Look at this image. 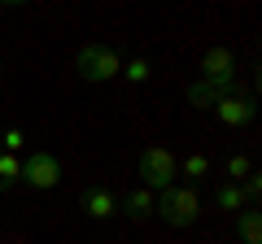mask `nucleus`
Segmentation results:
<instances>
[{"instance_id":"14","label":"nucleus","mask_w":262,"mask_h":244,"mask_svg":"<svg viewBox=\"0 0 262 244\" xmlns=\"http://www.w3.org/2000/svg\"><path fill=\"white\" fill-rule=\"evenodd\" d=\"M0 183H5V188H9V183H22V157L0 153Z\"/></svg>"},{"instance_id":"7","label":"nucleus","mask_w":262,"mask_h":244,"mask_svg":"<svg viewBox=\"0 0 262 244\" xmlns=\"http://www.w3.org/2000/svg\"><path fill=\"white\" fill-rule=\"evenodd\" d=\"M153 201H158V197H153L149 188H131L127 197L118 201V214H127L131 223H144V218L153 214Z\"/></svg>"},{"instance_id":"9","label":"nucleus","mask_w":262,"mask_h":244,"mask_svg":"<svg viewBox=\"0 0 262 244\" xmlns=\"http://www.w3.org/2000/svg\"><path fill=\"white\" fill-rule=\"evenodd\" d=\"M83 209H88V218H114L118 214V201H114L105 188H88L83 192Z\"/></svg>"},{"instance_id":"2","label":"nucleus","mask_w":262,"mask_h":244,"mask_svg":"<svg viewBox=\"0 0 262 244\" xmlns=\"http://www.w3.org/2000/svg\"><path fill=\"white\" fill-rule=\"evenodd\" d=\"M140 183L158 197V192H166V188H175V179H179V161H175V153L166 149V144H149V149L140 153Z\"/></svg>"},{"instance_id":"16","label":"nucleus","mask_w":262,"mask_h":244,"mask_svg":"<svg viewBox=\"0 0 262 244\" xmlns=\"http://www.w3.org/2000/svg\"><path fill=\"white\" fill-rule=\"evenodd\" d=\"M0 144H5V153H13V157H18V153H22V144H27V135H22L18 127H9V131L0 135Z\"/></svg>"},{"instance_id":"10","label":"nucleus","mask_w":262,"mask_h":244,"mask_svg":"<svg viewBox=\"0 0 262 244\" xmlns=\"http://www.w3.org/2000/svg\"><path fill=\"white\" fill-rule=\"evenodd\" d=\"M214 205H219V209H227V214H241V209H249V201H245L241 183H219V192H214Z\"/></svg>"},{"instance_id":"12","label":"nucleus","mask_w":262,"mask_h":244,"mask_svg":"<svg viewBox=\"0 0 262 244\" xmlns=\"http://www.w3.org/2000/svg\"><path fill=\"white\" fill-rule=\"evenodd\" d=\"M127 83H149L153 79V66L144 61V57H131V61H122V70H118Z\"/></svg>"},{"instance_id":"5","label":"nucleus","mask_w":262,"mask_h":244,"mask_svg":"<svg viewBox=\"0 0 262 244\" xmlns=\"http://www.w3.org/2000/svg\"><path fill=\"white\" fill-rule=\"evenodd\" d=\"M201 75L206 83H219V87H236V53L232 48H210V53H201Z\"/></svg>"},{"instance_id":"15","label":"nucleus","mask_w":262,"mask_h":244,"mask_svg":"<svg viewBox=\"0 0 262 244\" xmlns=\"http://www.w3.org/2000/svg\"><path fill=\"white\" fill-rule=\"evenodd\" d=\"M227 175H232L227 183H241V179L253 175V161H249V157H227Z\"/></svg>"},{"instance_id":"3","label":"nucleus","mask_w":262,"mask_h":244,"mask_svg":"<svg viewBox=\"0 0 262 244\" xmlns=\"http://www.w3.org/2000/svg\"><path fill=\"white\" fill-rule=\"evenodd\" d=\"M75 70L83 83H110V79H118L122 70V57L114 53L110 44H83L75 57Z\"/></svg>"},{"instance_id":"11","label":"nucleus","mask_w":262,"mask_h":244,"mask_svg":"<svg viewBox=\"0 0 262 244\" xmlns=\"http://www.w3.org/2000/svg\"><path fill=\"white\" fill-rule=\"evenodd\" d=\"M236 231H241V244H262V218H258V209H241V214H236Z\"/></svg>"},{"instance_id":"1","label":"nucleus","mask_w":262,"mask_h":244,"mask_svg":"<svg viewBox=\"0 0 262 244\" xmlns=\"http://www.w3.org/2000/svg\"><path fill=\"white\" fill-rule=\"evenodd\" d=\"M153 214H162V223H166V227L184 231V227H192L196 218H201V192H196L192 183H175V188L158 192Z\"/></svg>"},{"instance_id":"6","label":"nucleus","mask_w":262,"mask_h":244,"mask_svg":"<svg viewBox=\"0 0 262 244\" xmlns=\"http://www.w3.org/2000/svg\"><path fill=\"white\" fill-rule=\"evenodd\" d=\"M214 113H219V122H227V127H249L258 109H253V101H249V96H236V92H227L223 101L214 105Z\"/></svg>"},{"instance_id":"13","label":"nucleus","mask_w":262,"mask_h":244,"mask_svg":"<svg viewBox=\"0 0 262 244\" xmlns=\"http://www.w3.org/2000/svg\"><path fill=\"white\" fill-rule=\"evenodd\" d=\"M179 175L184 179H206L210 175V157L206 153H188V157L179 161Z\"/></svg>"},{"instance_id":"18","label":"nucleus","mask_w":262,"mask_h":244,"mask_svg":"<svg viewBox=\"0 0 262 244\" xmlns=\"http://www.w3.org/2000/svg\"><path fill=\"white\" fill-rule=\"evenodd\" d=\"M0 70H5V66H0Z\"/></svg>"},{"instance_id":"4","label":"nucleus","mask_w":262,"mask_h":244,"mask_svg":"<svg viewBox=\"0 0 262 244\" xmlns=\"http://www.w3.org/2000/svg\"><path fill=\"white\" fill-rule=\"evenodd\" d=\"M22 183H27V188H35V192L57 188V183H61V161H57V153L35 149L27 161H22Z\"/></svg>"},{"instance_id":"8","label":"nucleus","mask_w":262,"mask_h":244,"mask_svg":"<svg viewBox=\"0 0 262 244\" xmlns=\"http://www.w3.org/2000/svg\"><path fill=\"white\" fill-rule=\"evenodd\" d=\"M227 92H232V87H219V83H206V79H192V83H188V101H192L196 109H214V105L223 101Z\"/></svg>"},{"instance_id":"17","label":"nucleus","mask_w":262,"mask_h":244,"mask_svg":"<svg viewBox=\"0 0 262 244\" xmlns=\"http://www.w3.org/2000/svg\"><path fill=\"white\" fill-rule=\"evenodd\" d=\"M0 13H5V5H0Z\"/></svg>"}]
</instances>
